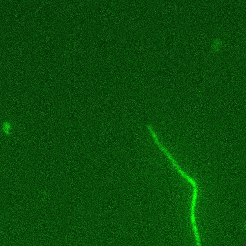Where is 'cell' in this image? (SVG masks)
<instances>
[{
  "label": "cell",
  "mask_w": 246,
  "mask_h": 246,
  "mask_svg": "<svg viewBox=\"0 0 246 246\" xmlns=\"http://www.w3.org/2000/svg\"><path fill=\"white\" fill-rule=\"evenodd\" d=\"M244 227L245 229H246V223H245L244 225Z\"/></svg>",
  "instance_id": "7a4b0ae2"
},
{
  "label": "cell",
  "mask_w": 246,
  "mask_h": 246,
  "mask_svg": "<svg viewBox=\"0 0 246 246\" xmlns=\"http://www.w3.org/2000/svg\"><path fill=\"white\" fill-rule=\"evenodd\" d=\"M191 220H192V225H196L195 223V214H191Z\"/></svg>",
  "instance_id": "6da1fadb"
}]
</instances>
